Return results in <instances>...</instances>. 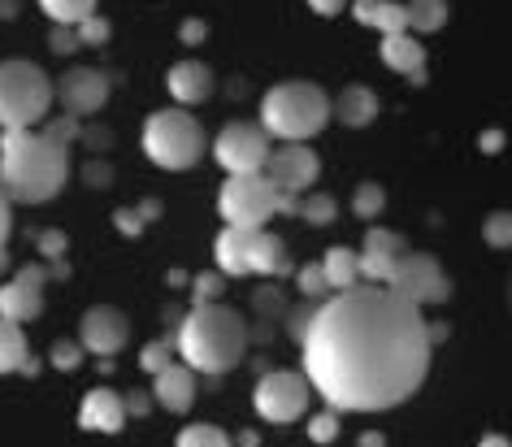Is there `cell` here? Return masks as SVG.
I'll list each match as a JSON object with an SVG mask.
<instances>
[{
	"label": "cell",
	"mask_w": 512,
	"mask_h": 447,
	"mask_svg": "<svg viewBox=\"0 0 512 447\" xmlns=\"http://www.w3.org/2000/svg\"><path fill=\"white\" fill-rule=\"evenodd\" d=\"M304 378L335 413H382L430 374V326L387 283H356L317 304L300 339Z\"/></svg>",
	"instance_id": "6da1fadb"
},
{
	"label": "cell",
	"mask_w": 512,
	"mask_h": 447,
	"mask_svg": "<svg viewBox=\"0 0 512 447\" xmlns=\"http://www.w3.org/2000/svg\"><path fill=\"white\" fill-rule=\"evenodd\" d=\"M70 178V144L53 131H5L0 135V191L9 204H48Z\"/></svg>",
	"instance_id": "7a4b0ae2"
},
{
	"label": "cell",
	"mask_w": 512,
	"mask_h": 447,
	"mask_svg": "<svg viewBox=\"0 0 512 447\" xmlns=\"http://www.w3.org/2000/svg\"><path fill=\"white\" fill-rule=\"evenodd\" d=\"M174 348L183 352V365H191L196 374H230L248 356V326L235 309L209 300L178 317Z\"/></svg>",
	"instance_id": "3957f363"
},
{
	"label": "cell",
	"mask_w": 512,
	"mask_h": 447,
	"mask_svg": "<svg viewBox=\"0 0 512 447\" xmlns=\"http://www.w3.org/2000/svg\"><path fill=\"white\" fill-rule=\"evenodd\" d=\"M330 118H335V109H330V96L317 83H278L261 96L265 135L283 139V144H304V139H313Z\"/></svg>",
	"instance_id": "277c9868"
},
{
	"label": "cell",
	"mask_w": 512,
	"mask_h": 447,
	"mask_svg": "<svg viewBox=\"0 0 512 447\" xmlns=\"http://www.w3.org/2000/svg\"><path fill=\"white\" fill-rule=\"evenodd\" d=\"M53 79L35 61H0V131L40 126L53 109Z\"/></svg>",
	"instance_id": "5b68a950"
},
{
	"label": "cell",
	"mask_w": 512,
	"mask_h": 447,
	"mask_svg": "<svg viewBox=\"0 0 512 447\" xmlns=\"http://www.w3.org/2000/svg\"><path fill=\"white\" fill-rule=\"evenodd\" d=\"M217 213L226 217V226H265L274 213H296V196H283L261 170L230 174L217 191Z\"/></svg>",
	"instance_id": "8992f818"
},
{
	"label": "cell",
	"mask_w": 512,
	"mask_h": 447,
	"mask_svg": "<svg viewBox=\"0 0 512 447\" xmlns=\"http://www.w3.org/2000/svg\"><path fill=\"white\" fill-rule=\"evenodd\" d=\"M144 152L161 170H191L204 157V131L187 109H161L144 122Z\"/></svg>",
	"instance_id": "52a82bcc"
},
{
	"label": "cell",
	"mask_w": 512,
	"mask_h": 447,
	"mask_svg": "<svg viewBox=\"0 0 512 447\" xmlns=\"http://www.w3.org/2000/svg\"><path fill=\"white\" fill-rule=\"evenodd\" d=\"M309 378L296 374V369H274V374H265L256 382V413L265 421H274V426H291V421L304 417V408H309Z\"/></svg>",
	"instance_id": "ba28073f"
},
{
	"label": "cell",
	"mask_w": 512,
	"mask_h": 447,
	"mask_svg": "<svg viewBox=\"0 0 512 447\" xmlns=\"http://www.w3.org/2000/svg\"><path fill=\"white\" fill-rule=\"evenodd\" d=\"M395 296H404L408 304L426 309V304H443L452 296V278L443 274V265L426 257V252H404V261L395 265L391 283H387Z\"/></svg>",
	"instance_id": "9c48e42d"
},
{
	"label": "cell",
	"mask_w": 512,
	"mask_h": 447,
	"mask_svg": "<svg viewBox=\"0 0 512 447\" xmlns=\"http://www.w3.org/2000/svg\"><path fill=\"white\" fill-rule=\"evenodd\" d=\"M213 157L222 161L226 174H256L270 157V135L261 122H226L213 139Z\"/></svg>",
	"instance_id": "30bf717a"
},
{
	"label": "cell",
	"mask_w": 512,
	"mask_h": 447,
	"mask_svg": "<svg viewBox=\"0 0 512 447\" xmlns=\"http://www.w3.org/2000/svg\"><path fill=\"white\" fill-rule=\"evenodd\" d=\"M261 174L270 178L283 196H304V191H313L317 174H322V161H317V152L309 144H283V148H270Z\"/></svg>",
	"instance_id": "8fae6325"
},
{
	"label": "cell",
	"mask_w": 512,
	"mask_h": 447,
	"mask_svg": "<svg viewBox=\"0 0 512 447\" xmlns=\"http://www.w3.org/2000/svg\"><path fill=\"white\" fill-rule=\"evenodd\" d=\"M44 287H48V270L44 265H27L0 287V317L5 322H35L44 309Z\"/></svg>",
	"instance_id": "7c38bea8"
},
{
	"label": "cell",
	"mask_w": 512,
	"mask_h": 447,
	"mask_svg": "<svg viewBox=\"0 0 512 447\" xmlns=\"http://www.w3.org/2000/svg\"><path fill=\"white\" fill-rule=\"evenodd\" d=\"M109 87L113 79L105 70H92V66H74L66 79H61V109L70 113V118H92V113L105 109L109 100Z\"/></svg>",
	"instance_id": "4fadbf2b"
},
{
	"label": "cell",
	"mask_w": 512,
	"mask_h": 447,
	"mask_svg": "<svg viewBox=\"0 0 512 447\" xmlns=\"http://www.w3.org/2000/svg\"><path fill=\"white\" fill-rule=\"evenodd\" d=\"M404 252H408V239L400 231L369 226L365 244L356 248V257H361V278L365 283H391V274H395V265L404 261Z\"/></svg>",
	"instance_id": "5bb4252c"
},
{
	"label": "cell",
	"mask_w": 512,
	"mask_h": 447,
	"mask_svg": "<svg viewBox=\"0 0 512 447\" xmlns=\"http://www.w3.org/2000/svg\"><path fill=\"white\" fill-rule=\"evenodd\" d=\"M126 335H131V326H126V317H122L118 309H109V304H96V309H87L83 326H79L83 352L105 356V361L126 348Z\"/></svg>",
	"instance_id": "9a60e30c"
},
{
	"label": "cell",
	"mask_w": 512,
	"mask_h": 447,
	"mask_svg": "<svg viewBox=\"0 0 512 447\" xmlns=\"http://www.w3.org/2000/svg\"><path fill=\"white\" fill-rule=\"evenodd\" d=\"M256 244H261V226H226L213 244V257H217V270L239 278V274H252V257H256Z\"/></svg>",
	"instance_id": "2e32d148"
},
{
	"label": "cell",
	"mask_w": 512,
	"mask_h": 447,
	"mask_svg": "<svg viewBox=\"0 0 512 447\" xmlns=\"http://www.w3.org/2000/svg\"><path fill=\"white\" fill-rule=\"evenodd\" d=\"M152 400H157L165 413H187V408L196 404V369L170 361L161 374H152Z\"/></svg>",
	"instance_id": "e0dca14e"
},
{
	"label": "cell",
	"mask_w": 512,
	"mask_h": 447,
	"mask_svg": "<svg viewBox=\"0 0 512 447\" xmlns=\"http://www.w3.org/2000/svg\"><path fill=\"white\" fill-rule=\"evenodd\" d=\"M79 426L92 430V434H118L126 426V400L109 387H96L83 395V408H79Z\"/></svg>",
	"instance_id": "ac0fdd59"
},
{
	"label": "cell",
	"mask_w": 512,
	"mask_h": 447,
	"mask_svg": "<svg viewBox=\"0 0 512 447\" xmlns=\"http://www.w3.org/2000/svg\"><path fill=\"white\" fill-rule=\"evenodd\" d=\"M382 61L395 74H404L408 83H426V48H421V40H413V31L382 35Z\"/></svg>",
	"instance_id": "d6986e66"
},
{
	"label": "cell",
	"mask_w": 512,
	"mask_h": 447,
	"mask_svg": "<svg viewBox=\"0 0 512 447\" xmlns=\"http://www.w3.org/2000/svg\"><path fill=\"white\" fill-rule=\"evenodd\" d=\"M165 87H170V96L178 105H200V100L213 96V70L204 61H178L165 74Z\"/></svg>",
	"instance_id": "ffe728a7"
},
{
	"label": "cell",
	"mask_w": 512,
	"mask_h": 447,
	"mask_svg": "<svg viewBox=\"0 0 512 447\" xmlns=\"http://www.w3.org/2000/svg\"><path fill=\"white\" fill-rule=\"evenodd\" d=\"M330 109H335V118L343 122V126H356V131H361V126H369L378 118V96L369 92L365 83H352V87H343V92L330 100Z\"/></svg>",
	"instance_id": "44dd1931"
},
{
	"label": "cell",
	"mask_w": 512,
	"mask_h": 447,
	"mask_svg": "<svg viewBox=\"0 0 512 447\" xmlns=\"http://www.w3.org/2000/svg\"><path fill=\"white\" fill-rule=\"evenodd\" d=\"M352 14H356V22H365V27H374L382 35L408 31V18H404L400 0H352Z\"/></svg>",
	"instance_id": "7402d4cb"
},
{
	"label": "cell",
	"mask_w": 512,
	"mask_h": 447,
	"mask_svg": "<svg viewBox=\"0 0 512 447\" xmlns=\"http://www.w3.org/2000/svg\"><path fill=\"white\" fill-rule=\"evenodd\" d=\"M322 274H326V287L330 291H348L361 283V257L352 248H330L326 261H322Z\"/></svg>",
	"instance_id": "603a6c76"
},
{
	"label": "cell",
	"mask_w": 512,
	"mask_h": 447,
	"mask_svg": "<svg viewBox=\"0 0 512 447\" xmlns=\"http://www.w3.org/2000/svg\"><path fill=\"white\" fill-rule=\"evenodd\" d=\"M252 274H265V278H287L291 274V252L278 235L261 231V244H256V257H252Z\"/></svg>",
	"instance_id": "cb8c5ba5"
},
{
	"label": "cell",
	"mask_w": 512,
	"mask_h": 447,
	"mask_svg": "<svg viewBox=\"0 0 512 447\" xmlns=\"http://www.w3.org/2000/svg\"><path fill=\"white\" fill-rule=\"evenodd\" d=\"M14 369H35V365L27 361V339H22V326L0 317V374H14Z\"/></svg>",
	"instance_id": "d4e9b609"
},
{
	"label": "cell",
	"mask_w": 512,
	"mask_h": 447,
	"mask_svg": "<svg viewBox=\"0 0 512 447\" xmlns=\"http://www.w3.org/2000/svg\"><path fill=\"white\" fill-rule=\"evenodd\" d=\"M404 18H408V31L430 35L447 22V0H404Z\"/></svg>",
	"instance_id": "484cf974"
},
{
	"label": "cell",
	"mask_w": 512,
	"mask_h": 447,
	"mask_svg": "<svg viewBox=\"0 0 512 447\" xmlns=\"http://www.w3.org/2000/svg\"><path fill=\"white\" fill-rule=\"evenodd\" d=\"M296 217H304L309 226H330L339 217V204L326 191H304V196H296Z\"/></svg>",
	"instance_id": "4316f807"
},
{
	"label": "cell",
	"mask_w": 512,
	"mask_h": 447,
	"mask_svg": "<svg viewBox=\"0 0 512 447\" xmlns=\"http://www.w3.org/2000/svg\"><path fill=\"white\" fill-rule=\"evenodd\" d=\"M40 9L57 27H79L83 18L96 14V0H40Z\"/></svg>",
	"instance_id": "83f0119b"
},
{
	"label": "cell",
	"mask_w": 512,
	"mask_h": 447,
	"mask_svg": "<svg viewBox=\"0 0 512 447\" xmlns=\"http://www.w3.org/2000/svg\"><path fill=\"white\" fill-rule=\"evenodd\" d=\"M382 209H387V191H382L378 183H361L352 191V213L361 217V222H374Z\"/></svg>",
	"instance_id": "f1b7e54d"
},
{
	"label": "cell",
	"mask_w": 512,
	"mask_h": 447,
	"mask_svg": "<svg viewBox=\"0 0 512 447\" xmlns=\"http://www.w3.org/2000/svg\"><path fill=\"white\" fill-rule=\"evenodd\" d=\"M482 239L491 248H512V209H499V213H491L486 217V226H482Z\"/></svg>",
	"instance_id": "f546056e"
},
{
	"label": "cell",
	"mask_w": 512,
	"mask_h": 447,
	"mask_svg": "<svg viewBox=\"0 0 512 447\" xmlns=\"http://www.w3.org/2000/svg\"><path fill=\"white\" fill-rule=\"evenodd\" d=\"M174 447H230V439H226V430H217V426H187Z\"/></svg>",
	"instance_id": "4dcf8cb0"
},
{
	"label": "cell",
	"mask_w": 512,
	"mask_h": 447,
	"mask_svg": "<svg viewBox=\"0 0 512 447\" xmlns=\"http://www.w3.org/2000/svg\"><path fill=\"white\" fill-rule=\"evenodd\" d=\"M296 287H300V296H304V300H326V296H330L322 265H304V270L296 274Z\"/></svg>",
	"instance_id": "1f68e13d"
},
{
	"label": "cell",
	"mask_w": 512,
	"mask_h": 447,
	"mask_svg": "<svg viewBox=\"0 0 512 447\" xmlns=\"http://www.w3.org/2000/svg\"><path fill=\"white\" fill-rule=\"evenodd\" d=\"M174 352H178V348H174L170 339H157V343H148V348L139 352V365H144L148 374H161V369L174 361Z\"/></svg>",
	"instance_id": "d6a6232c"
},
{
	"label": "cell",
	"mask_w": 512,
	"mask_h": 447,
	"mask_svg": "<svg viewBox=\"0 0 512 447\" xmlns=\"http://www.w3.org/2000/svg\"><path fill=\"white\" fill-rule=\"evenodd\" d=\"M309 439L313 443H335L339 439V413L326 408V413H313L309 417Z\"/></svg>",
	"instance_id": "836d02e7"
},
{
	"label": "cell",
	"mask_w": 512,
	"mask_h": 447,
	"mask_svg": "<svg viewBox=\"0 0 512 447\" xmlns=\"http://www.w3.org/2000/svg\"><path fill=\"white\" fill-rule=\"evenodd\" d=\"M74 31H79V44H92V48H100V44L109 40V22H105V18H96V14H92V18H83Z\"/></svg>",
	"instance_id": "e575fe53"
},
{
	"label": "cell",
	"mask_w": 512,
	"mask_h": 447,
	"mask_svg": "<svg viewBox=\"0 0 512 447\" xmlns=\"http://www.w3.org/2000/svg\"><path fill=\"white\" fill-rule=\"evenodd\" d=\"M226 291V283H222V274H200L196 283H191V296H196V304H209V300H217Z\"/></svg>",
	"instance_id": "d590c367"
},
{
	"label": "cell",
	"mask_w": 512,
	"mask_h": 447,
	"mask_svg": "<svg viewBox=\"0 0 512 447\" xmlns=\"http://www.w3.org/2000/svg\"><path fill=\"white\" fill-rule=\"evenodd\" d=\"M48 48H53L57 57H70L74 48H79V31H74V27H53V35H48Z\"/></svg>",
	"instance_id": "8d00e7d4"
},
{
	"label": "cell",
	"mask_w": 512,
	"mask_h": 447,
	"mask_svg": "<svg viewBox=\"0 0 512 447\" xmlns=\"http://www.w3.org/2000/svg\"><path fill=\"white\" fill-rule=\"evenodd\" d=\"M79 361H83V343H66V339H61L53 348V365L57 369H79Z\"/></svg>",
	"instance_id": "74e56055"
},
{
	"label": "cell",
	"mask_w": 512,
	"mask_h": 447,
	"mask_svg": "<svg viewBox=\"0 0 512 447\" xmlns=\"http://www.w3.org/2000/svg\"><path fill=\"white\" fill-rule=\"evenodd\" d=\"M66 235H61V231H44L40 235V252H44V257H53V261H61V257H66Z\"/></svg>",
	"instance_id": "f35d334b"
},
{
	"label": "cell",
	"mask_w": 512,
	"mask_h": 447,
	"mask_svg": "<svg viewBox=\"0 0 512 447\" xmlns=\"http://www.w3.org/2000/svg\"><path fill=\"white\" fill-rule=\"evenodd\" d=\"M9 231H14V213H9V196L0 191V252L9 244Z\"/></svg>",
	"instance_id": "ab89813d"
},
{
	"label": "cell",
	"mask_w": 512,
	"mask_h": 447,
	"mask_svg": "<svg viewBox=\"0 0 512 447\" xmlns=\"http://www.w3.org/2000/svg\"><path fill=\"white\" fill-rule=\"evenodd\" d=\"M178 35H183V44H204V35H209V27H204L200 18H191V22H183V31H178Z\"/></svg>",
	"instance_id": "60d3db41"
},
{
	"label": "cell",
	"mask_w": 512,
	"mask_h": 447,
	"mask_svg": "<svg viewBox=\"0 0 512 447\" xmlns=\"http://www.w3.org/2000/svg\"><path fill=\"white\" fill-rule=\"evenodd\" d=\"M83 174H87V183H92V187H109L113 183V170H109V165H96V161L87 165Z\"/></svg>",
	"instance_id": "b9f144b4"
},
{
	"label": "cell",
	"mask_w": 512,
	"mask_h": 447,
	"mask_svg": "<svg viewBox=\"0 0 512 447\" xmlns=\"http://www.w3.org/2000/svg\"><path fill=\"white\" fill-rule=\"evenodd\" d=\"M343 5H348V0H309V9H313V14H322V18L343 14Z\"/></svg>",
	"instance_id": "7bdbcfd3"
},
{
	"label": "cell",
	"mask_w": 512,
	"mask_h": 447,
	"mask_svg": "<svg viewBox=\"0 0 512 447\" xmlns=\"http://www.w3.org/2000/svg\"><path fill=\"white\" fill-rule=\"evenodd\" d=\"M139 226H144V222H139V217H135L131 209H118V231H126V235H139Z\"/></svg>",
	"instance_id": "ee69618b"
},
{
	"label": "cell",
	"mask_w": 512,
	"mask_h": 447,
	"mask_svg": "<svg viewBox=\"0 0 512 447\" xmlns=\"http://www.w3.org/2000/svg\"><path fill=\"white\" fill-rule=\"evenodd\" d=\"M126 413H148V400H144V395H131V400H126Z\"/></svg>",
	"instance_id": "f6af8a7d"
},
{
	"label": "cell",
	"mask_w": 512,
	"mask_h": 447,
	"mask_svg": "<svg viewBox=\"0 0 512 447\" xmlns=\"http://www.w3.org/2000/svg\"><path fill=\"white\" fill-rule=\"evenodd\" d=\"M478 447H512V443L504 439V434H486V439H482Z\"/></svg>",
	"instance_id": "bcb514c9"
},
{
	"label": "cell",
	"mask_w": 512,
	"mask_h": 447,
	"mask_svg": "<svg viewBox=\"0 0 512 447\" xmlns=\"http://www.w3.org/2000/svg\"><path fill=\"white\" fill-rule=\"evenodd\" d=\"M18 14V0H0V18H14Z\"/></svg>",
	"instance_id": "7dc6e473"
},
{
	"label": "cell",
	"mask_w": 512,
	"mask_h": 447,
	"mask_svg": "<svg viewBox=\"0 0 512 447\" xmlns=\"http://www.w3.org/2000/svg\"><path fill=\"white\" fill-rule=\"evenodd\" d=\"M482 148H486V152H499V131H491V135H482Z\"/></svg>",
	"instance_id": "c3c4849f"
},
{
	"label": "cell",
	"mask_w": 512,
	"mask_h": 447,
	"mask_svg": "<svg viewBox=\"0 0 512 447\" xmlns=\"http://www.w3.org/2000/svg\"><path fill=\"white\" fill-rule=\"evenodd\" d=\"M361 447H382V434H365Z\"/></svg>",
	"instance_id": "681fc988"
},
{
	"label": "cell",
	"mask_w": 512,
	"mask_h": 447,
	"mask_svg": "<svg viewBox=\"0 0 512 447\" xmlns=\"http://www.w3.org/2000/svg\"><path fill=\"white\" fill-rule=\"evenodd\" d=\"M508 309H512V278H508Z\"/></svg>",
	"instance_id": "f907efd6"
}]
</instances>
